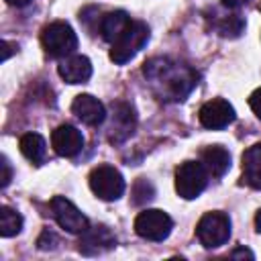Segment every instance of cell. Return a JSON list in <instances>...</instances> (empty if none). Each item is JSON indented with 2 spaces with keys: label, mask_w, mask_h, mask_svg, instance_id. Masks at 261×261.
<instances>
[{
  "label": "cell",
  "mask_w": 261,
  "mask_h": 261,
  "mask_svg": "<svg viewBox=\"0 0 261 261\" xmlns=\"http://www.w3.org/2000/svg\"><path fill=\"white\" fill-rule=\"evenodd\" d=\"M143 75L157 98L165 102H181L198 86V73L190 65L169 57H153L145 61Z\"/></svg>",
  "instance_id": "obj_1"
},
{
  "label": "cell",
  "mask_w": 261,
  "mask_h": 261,
  "mask_svg": "<svg viewBox=\"0 0 261 261\" xmlns=\"http://www.w3.org/2000/svg\"><path fill=\"white\" fill-rule=\"evenodd\" d=\"M149 41V27L141 20H133V24L112 43L110 59L118 65L130 61Z\"/></svg>",
  "instance_id": "obj_2"
},
{
  "label": "cell",
  "mask_w": 261,
  "mask_h": 261,
  "mask_svg": "<svg viewBox=\"0 0 261 261\" xmlns=\"http://www.w3.org/2000/svg\"><path fill=\"white\" fill-rule=\"evenodd\" d=\"M41 43L51 57H69L77 49V37L73 29L63 20L47 24L41 33Z\"/></svg>",
  "instance_id": "obj_3"
},
{
  "label": "cell",
  "mask_w": 261,
  "mask_h": 261,
  "mask_svg": "<svg viewBox=\"0 0 261 261\" xmlns=\"http://www.w3.org/2000/svg\"><path fill=\"white\" fill-rule=\"evenodd\" d=\"M208 184V171L200 161H184L175 169V192L184 200L198 198Z\"/></svg>",
  "instance_id": "obj_4"
},
{
  "label": "cell",
  "mask_w": 261,
  "mask_h": 261,
  "mask_svg": "<svg viewBox=\"0 0 261 261\" xmlns=\"http://www.w3.org/2000/svg\"><path fill=\"white\" fill-rule=\"evenodd\" d=\"M196 234L206 249H216L228 241L230 220L224 212H206L196 226Z\"/></svg>",
  "instance_id": "obj_5"
},
{
  "label": "cell",
  "mask_w": 261,
  "mask_h": 261,
  "mask_svg": "<svg viewBox=\"0 0 261 261\" xmlns=\"http://www.w3.org/2000/svg\"><path fill=\"white\" fill-rule=\"evenodd\" d=\"M90 188L92 192L106 202L118 200L124 192V179L120 175V171L112 165H98L96 169H92L90 173Z\"/></svg>",
  "instance_id": "obj_6"
},
{
  "label": "cell",
  "mask_w": 261,
  "mask_h": 261,
  "mask_svg": "<svg viewBox=\"0 0 261 261\" xmlns=\"http://www.w3.org/2000/svg\"><path fill=\"white\" fill-rule=\"evenodd\" d=\"M173 228V220L163 210H145L135 220V230L139 237L147 241H163L169 237Z\"/></svg>",
  "instance_id": "obj_7"
},
{
  "label": "cell",
  "mask_w": 261,
  "mask_h": 261,
  "mask_svg": "<svg viewBox=\"0 0 261 261\" xmlns=\"http://www.w3.org/2000/svg\"><path fill=\"white\" fill-rule=\"evenodd\" d=\"M51 212H53L57 224L61 228H65L67 232L82 234L88 228V218L80 212V208L73 206V202H69L63 196H55L51 200Z\"/></svg>",
  "instance_id": "obj_8"
},
{
  "label": "cell",
  "mask_w": 261,
  "mask_h": 261,
  "mask_svg": "<svg viewBox=\"0 0 261 261\" xmlns=\"http://www.w3.org/2000/svg\"><path fill=\"white\" fill-rule=\"evenodd\" d=\"M135 130V112L126 102H114L110 124H108V139L112 143H122Z\"/></svg>",
  "instance_id": "obj_9"
},
{
  "label": "cell",
  "mask_w": 261,
  "mask_h": 261,
  "mask_svg": "<svg viewBox=\"0 0 261 261\" xmlns=\"http://www.w3.org/2000/svg\"><path fill=\"white\" fill-rule=\"evenodd\" d=\"M200 122H202V126H206V128H212V130H216V128H224V126H228L232 120H234V108L226 102V100H222V98H214V100H210V102H206L202 108H200Z\"/></svg>",
  "instance_id": "obj_10"
},
{
  "label": "cell",
  "mask_w": 261,
  "mask_h": 261,
  "mask_svg": "<svg viewBox=\"0 0 261 261\" xmlns=\"http://www.w3.org/2000/svg\"><path fill=\"white\" fill-rule=\"evenodd\" d=\"M114 245H116V239L108 226H102V224L100 226H88L80 239V253L90 255V257L102 255V253L110 251Z\"/></svg>",
  "instance_id": "obj_11"
},
{
  "label": "cell",
  "mask_w": 261,
  "mask_h": 261,
  "mask_svg": "<svg viewBox=\"0 0 261 261\" xmlns=\"http://www.w3.org/2000/svg\"><path fill=\"white\" fill-rule=\"evenodd\" d=\"M51 145L61 157H75L84 147L82 133L71 124H59L51 135Z\"/></svg>",
  "instance_id": "obj_12"
},
{
  "label": "cell",
  "mask_w": 261,
  "mask_h": 261,
  "mask_svg": "<svg viewBox=\"0 0 261 261\" xmlns=\"http://www.w3.org/2000/svg\"><path fill=\"white\" fill-rule=\"evenodd\" d=\"M71 112L84 122V124H90V126H98L104 122L106 118V110H104V104L90 96V94H80L75 96V100L71 102Z\"/></svg>",
  "instance_id": "obj_13"
},
{
  "label": "cell",
  "mask_w": 261,
  "mask_h": 261,
  "mask_svg": "<svg viewBox=\"0 0 261 261\" xmlns=\"http://www.w3.org/2000/svg\"><path fill=\"white\" fill-rule=\"evenodd\" d=\"M57 71L67 84H84L92 75V63L84 55H69L59 63Z\"/></svg>",
  "instance_id": "obj_14"
},
{
  "label": "cell",
  "mask_w": 261,
  "mask_h": 261,
  "mask_svg": "<svg viewBox=\"0 0 261 261\" xmlns=\"http://www.w3.org/2000/svg\"><path fill=\"white\" fill-rule=\"evenodd\" d=\"M200 163L206 167L208 175L212 177H222L228 167H230V153L220 147V145H212V147H206L200 155Z\"/></svg>",
  "instance_id": "obj_15"
},
{
  "label": "cell",
  "mask_w": 261,
  "mask_h": 261,
  "mask_svg": "<svg viewBox=\"0 0 261 261\" xmlns=\"http://www.w3.org/2000/svg\"><path fill=\"white\" fill-rule=\"evenodd\" d=\"M130 24H133V20H130V16L124 10H114V12H108V14L102 16V20H100V33H102L104 41L114 43Z\"/></svg>",
  "instance_id": "obj_16"
},
{
  "label": "cell",
  "mask_w": 261,
  "mask_h": 261,
  "mask_svg": "<svg viewBox=\"0 0 261 261\" xmlns=\"http://www.w3.org/2000/svg\"><path fill=\"white\" fill-rule=\"evenodd\" d=\"M243 179L251 188L261 190V143L243 153Z\"/></svg>",
  "instance_id": "obj_17"
},
{
  "label": "cell",
  "mask_w": 261,
  "mask_h": 261,
  "mask_svg": "<svg viewBox=\"0 0 261 261\" xmlns=\"http://www.w3.org/2000/svg\"><path fill=\"white\" fill-rule=\"evenodd\" d=\"M20 153L33 161V163H43L45 159V153H47V145H45V139L39 135V133H27L20 137Z\"/></svg>",
  "instance_id": "obj_18"
},
{
  "label": "cell",
  "mask_w": 261,
  "mask_h": 261,
  "mask_svg": "<svg viewBox=\"0 0 261 261\" xmlns=\"http://www.w3.org/2000/svg\"><path fill=\"white\" fill-rule=\"evenodd\" d=\"M20 228H22V216L12 208L2 206L0 208V234L14 237L20 232Z\"/></svg>",
  "instance_id": "obj_19"
},
{
  "label": "cell",
  "mask_w": 261,
  "mask_h": 261,
  "mask_svg": "<svg viewBox=\"0 0 261 261\" xmlns=\"http://www.w3.org/2000/svg\"><path fill=\"white\" fill-rule=\"evenodd\" d=\"M218 33L222 37H239L241 31L245 29V22L239 14H228V18H222L218 24H216Z\"/></svg>",
  "instance_id": "obj_20"
},
{
  "label": "cell",
  "mask_w": 261,
  "mask_h": 261,
  "mask_svg": "<svg viewBox=\"0 0 261 261\" xmlns=\"http://www.w3.org/2000/svg\"><path fill=\"white\" fill-rule=\"evenodd\" d=\"M133 202L135 204H143V202H149L153 198V186L147 181V179H139L133 188Z\"/></svg>",
  "instance_id": "obj_21"
},
{
  "label": "cell",
  "mask_w": 261,
  "mask_h": 261,
  "mask_svg": "<svg viewBox=\"0 0 261 261\" xmlns=\"http://www.w3.org/2000/svg\"><path fill=\"white\" fill-rule=\"evenodd\" d=\"M249 106H251V110L255 112V116L261 120V88H257V90L251 94V98H249Z\"/></svg>",
  "instance_id": "obj_22"
},
{
  "label": "cell",
  "mask_w": 261,
  "mask_h": 261,
  "mask_svg": "<svg viewBox=\"0 0 261 261\" xmlns=\"http://www.w3.org/2000/svg\"><path fill=\"white\" fill-rule=\"evenodd\" d=\"M53 243H57V239H55V234H51L49 230H45V232L41 234V239L37 241L39 249H53V247H55Z\"/></svg>",
  "instance_id": "obj_23"
},
{
  "label": "cell",
  "mask_w": 261,
  "mask_h": 261,
  "mask_svg": "<svg viewBox=\"0 0 261 261\" xmlns=\"http://www.w3.org/2000/svg\"><path fill=\"white\" fill-rule=\"evenodd\" d=\"M0 167H2V188H6V186H8V181H10V177H12L10 163H8V159H6V157H2V159H0Z\"/></svg>",
  "instance_id": "obj_24"
},
{
  "label": "cell",
  "mask_w": 261,
  "mask_h": 261,
  "mask_svg": "<svg viewBox=\"0 0 261 261\" xmlns=\"http://www.w3.org/2000/svg\"><path fill=\"white\" fill-rule=\"evenodd\" d=\"M12 49H16V45H12V43H8V41H2V61H6V59L10 57Z\"/></svg>",
  "instance_id": "obj_25"
},
{
  "label": "cell",
  "mask_w": 261,
  "mask_h": 261,
  "mask_svg": "<svg viewBox=\"0 0 261 261\" xmlns=\"http://www.w3.org/2000/svg\"><path fill=\"white\" fill-rule=\"evenodd\" d=\"M226 8H239V6H243V4H247L249 0H220Z\"/></svg>",
  "instance_id": "obj_26"
},
{
  "label": "cell",
  "mask_w": 261,
  "mask_h": 261,
  "mask_svg": "<svg viewBox=\"0 0 261 261\" xmlns=\"http://www.w3.org/2000/svg\"><path fill=\"white\" fill-rule=\"evenodd\" d=\"M232 257H247V259H253V253H251L249 249H243V247H241V249H234V251H232Z\"/></svg>",
  "instance_id": "obj_27"
},
{
  "label": "cell",
  "mask_w": 261,
  "mask_h": 261,
  "mask_svg": "<svg viewBox=\"0 0 261 261\" xmlns=\"http://www.w3.org/2000/svg\"><path fill=\"white\" fill-rule=\"evenodd\" d=\"M6 2H8L10 6H18V8H20V6H27V4H31V0H6Z\"/></svg>",
  "instance_id": "obj_28"
},
{
  "label": "cell",
  "mask_w": 261,
  "mask_h": 261,
  "mask_svg": "<svg viewBox=\"0 0 261 261\" xmlns=\"http://www.w3.org/2000/svg\"><path fill=\"white\" fill-rule=\"evenodd\" d=\"M255 226H257V230L261 232V210L255 214Z\"/></svg>",
  "instance_id": "obj_29"
}]
</instances>
